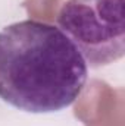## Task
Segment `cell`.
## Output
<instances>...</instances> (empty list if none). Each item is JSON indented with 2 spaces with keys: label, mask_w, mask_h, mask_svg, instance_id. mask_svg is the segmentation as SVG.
<instances>
[{
  "label": "cell",
  "mask_w": 125,
  "mask_h": 126,
  "mask_svg": "<svg viewBox=\"0 0 125 126\" xmlns=\"http://www.w3.org/2000/svg\"><path fill=\"white\" fill-rule=\"evenodd\" d=\"M87 79V64L59 28L21 21L0 31V98L31 113L72 104Z\"/></svg>",
  "instance_id": "cell-1"
},
{
  "label": "cell",
  "mask_w": 125,
  "mask_h": 126,
  "mask_svg": "<svg viewBox=\"0 0 125 126\" xmlns=\"http://www.w3.org/2000/svg\"><path fill=\"white\" fill-rule=\"evenodd\" d=\"M125 0H66L58 15L61 31L91 67L125 54Z\"/></svg>",
  "instance_id": "cell-2"
},
{
  "label": "cell",
  "mask_w": 125,
  "mask_h": 126,
  "mask_svg": "<svg viewBox=\"0 0 125 126\" xmlns=\"http://www.w3.org/2000/svg\"><path fill=\"white\" fill-rule=\"evenodd\" d=\"M77 98L75 116L87 126H99L124 116V90H113L103 81L93 79Z\"/></svg>",
  "instance_id": "cell-3"
},
{
  "label": "cell",
  "mask_w": 125,
  "mask_h": 126,
  "mask_svg": "<svg viewBox=\"0 0 125 126\" xmlns=\"http://www.w3.org/2000/svg\"><path fill=\"white\" fill-rule=\"evenodd\" d=\"M61 0H25L24 6L28 10L30 18L52 22L56 18Z\"/></svg>",
  "instance_id": "cell-4"
},
{
  "label": "cell",
  "mask_w": 125,
  "mask_h": 126,
  "mask_svg": "<svg viewBox=\"0 0 125 126\" xmlns=\"http://www.w3.org/2000/svg\"><path fill=\"white\" fill-rule=\"evenodd\" d=\"M99 126H124V116H119L107 123H103V125H99Z\"/></svg>",
  "instance_id": "cell-5"
}]
</instances>
